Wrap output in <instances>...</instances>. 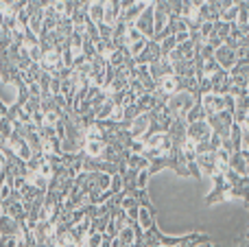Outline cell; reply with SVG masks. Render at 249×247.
I'll list each match as a JSON object with an SVG mask.
<instances>
[{
  "instance_id": "obj_1",
  "label": "cell",
  "mask_w": 249,
  "mask_h": 247,
  "mask_svg": "<svg viewBox=\"0 0 249 247\" xmlns=\"http://www.w3.org/2000/svg\"><path fill=\"white\" fill-rule=\"evenodd\" d=\"M195 101H199V99H195V94H190V92H186V90H177L175 94L168 96L166 107H168V112H171V116H184Z\"/></svg>"
},
{
  "instance_id": "obj_2",
  "label": "cell",
  "mask_w": 249,
  "mask_h": 247,
  "mask_svg": "<svg viewBox=\"0 0 249 247\" xmlns=\"http://www.w3.org/2000/svg\"><path fill=\"white\" fill-rule=\"evenodd\" d=\"M186 136L193 140H197V142H201V140H210L212 136V127L210 123L203 118V121H195V123H188V129H186Z\"/></svg>"
},
{
  "instance_id": "obj_3",
  "label": "cell",
  "mask_w": 249,
  "mask_h": 247,
  "mask_svg": "<svg viewBox=\"0 0 249 247\" xmlns=\"http://www.w3.org/2000/svg\"><path fill=\"white\" fill-rule=\"evenodd\" d=\"M214 59L219 61V66L223 70H230L234 64H236V48H232V46H228V44H221L219 48H214Z\"/></svg>"
},
{
  "instance_id": "obj_4",
  "label": "cell",
  "mask_w": 249,
  "mask_h": 247,
  "mask_svg": "<svg viewBox=\"0 0 249 247\" xmlns=\"http://www.w3.org/2000/svg\"><path fill=\"white\" fill-rule=\"evenodd\" d=\"M199 101H201L206 114H216V112H221V109H225V96L223 94H216V92L201 94V96H199Z\"/></svg>"
},
{
  "instance_id": "obj_5",
  "label": "cell",
  "mask_w": 249,
  "mask_h": 247,
  "mask_svg": "<svg viewBox=\"0 0 249 247\" xmlns=\"http://www.w3.org/2000/svg\"><path fill=\"white\" fill-rule=\"evenodd\" d=\"M149 129H151V116L144 114V112H140L131 123H129V131H131L133 138H142V136H146Z\"/></svg>"
},
{
  "instance_id": "obj_6",
  "label": "cell",
  "mask_w": 249,
  "mask_h": 247,
  "mask_svg": "<svg viewBox=\"0 0 249 247\" xmlns=\"http://www.w3.org/2000/svg\"><path fill=\"white\" fill-rule=\"evenodd\" d=\"M133 24H136L138 29L142 31V35H146V37H153V4H151V7H146L144 11L138 16V20L133 22Z\"/></svg>"
},
{
  "instance_id": "obj_7",
  "label": "cell",
  "mask_w": 249,
  "mask_h": 247,
  "mask_svg": "<svg viewBox=\"0 0 249 247\" xmlns=\"http://www.w3.org/2000/svg\"><path fill=\"white\" fill-rule=\"evenodd\" d=\"M136 226L140 228V232H144V230H149V228H153V226H155V221H153V210H151V204H140V208H138Z\"/></svg>"
},
{
  "instance_id": "obj_8",
  "label": "cell",
  "mask_w": 249,
  "mask_h": 247,
  "mask_svg": "<svg viewBox=\"0 0 249 247\" xmlns=\"http://www.w3.org/2000/svg\"><path fill=\"white\" fill-rule=\"evenodd\" d=\"M116 239H118V245H124V247L138 245V230L131 226V221H129V223H124L121 230H118Z\"/></svg>"
},
{
  "instance_id": "obj_9",
  "label": "cell",
  "mask_w": 249,
  "mask_h": 247,
  "mask_svg": "<svg viewBox=\"0 0 249 247\" xmlns=\"http://www.w3.org/2000/svg\"><path fill=\"white\" fill-rule=\"evenodd\" d=\"M158 90L164 92V94H175L177 90H179V81H177V74H164V77L158 79Z\"/></svg>"
},
{
  "instance_id": "obj_10",
  "label": "cell",
  "mask_w": 249,
  "mask_h": 247,
  "mask_svg": "<svg viewBox=\"0 0 249 247\" xmlns=\"http://www.w3.org/2000/svg\"><path fill=\"white\" fill-rule=\"evenodd\" d=\"M13 134V121L9 116H2L0 118V153L9 147V138Z\"/></svg>"
},
{
  "instance_id": "obj_11",
  "label": "cell",
  "mask_w": 249,
  "mask_h": 247,
  "mask_svg": "<svg viewBox=\"0 0 249 247\" xmlns=\"http://www.w3.org/2000/svg\"><path fill=\"white\" fill-rule=\"evenodd\" d=\"M124 162H127V169H136V171L149 169V164H151V160L144 156V153H131V151H127Z\"/></svg>"
},
{
  "instance_id": "obj_12",
  "label": "cell",
  "mask_w": 249,
  "mask_h": 247,
  "mask_svg": "<svg viewBox=\"0 0 249 247\" xmlns=\"http://www.w3.org/2000/svg\"><path fill=\"white\" fill-rule=\"evenodd\" d=\"M22 223L11 214H0V234H18Z\"/></svg>"
},
{
  "instance_id": "obj_13",
  "label": "cell",
  "mask_w": 249,
  "mask_h": 247,
  "mask_svg": "<svg viewBox=\"0 0 249 247\" xmlns=\"http://www.w3.org/2000/svg\"><path fill=\"white\" fill-rule=\"evenodd\" d=\"M88 18L94 24H101L105 20V2L103 0H92L90 7H88Z\"/></svg>"
},
{
  "instance_id": "obj_14",
  "label": "cell",
  "mask_w": 249,
  "mask_h": 247,
  "mask_svg": "<svg viewBox=\"0 0 249 247\" xmlns=\"http://www.w3.org/2000/svg\"><path fill=\"white\" fill-rule=\"evenodd\" d=\"M136 105H138V109H140V112L149 114L151 109L158 105V96H155V92H144V94L136 96Z\"/></svg>"
},
{
  "instance_id": "obj_15",
  "label": "cell",
  "mask_w": 249,
  "mask_h": 247,
  "mask_svg": "<svg viewBox=\"0 0 249 247\" xmlns=\"http://www.w3.org/2000/svg\"><path fill=\"white\" fill-rule=\"evenodd\" d=\"M162 239H164V234H160V230L153 226V228H149V230L142 232L140 239H138L140 241L138 245H162Z\"/></svg>"
},
{
  "instance_id": "obj_16",
  "label": "cell",
  "mask_w": 249,
  "mask_h": 247,
  "mask_svg": "<svg viewBox=\"0 0 249 247\" xmlns=\"http://www.w3.org/2000/svg\"><path fill=\"white\" fill-rule=\"evenodd\" d=\"M206 116L208 114H206V109H203L201 101H195V103L188 107V112L184 114V121L186 123H195V121H203Z\"/></svg>"
},
{
  "instance_id": "obj_17",
  "label": "cell",
  "mask_w": 249,
  "mask_h": 247,
  "mask_svg": "<svg viewBox=\"0 0 249 247\" xmlns=\"http://www.w3.org/2000/svg\"><path fill=\"white\" fill-rule=\"evenodd\" d=\"M105 149V140H86L83 142V153L88 158H101Z\"/></svg>"
},
{
  "instance_id": "obj_18",
  "label": "cell",
  "mask_w": 249,
  "mask_h": 247,
  "mask_svg": "<svg viewBox=\"0 0 249 247\" xmlns=\"http://www.w3.org/2000/svg\"><path fill=\"white\" fill-rule=\"evenodd\" d=\"M144 9H146V7H142L140 2L131 4V7H127V9H123V11H121V20L127 22V24H133V22L138 20V16H140Z\"/></svg>"
},
{
  "instance_id": "obj_19",
  "label": "cell",
  "mask_w": 249,
  "mask_h": 247,
  "mask_svg": "<svg viewBox=\"0 0 249 247\" xmlns=\"http://www.w3.org/2000/svg\"><path fill=\"white\" fill-rule=\"evenodd\" d=\"M197 48H199V44H195L193 39H186V42L177 44V51H179L181 59H195V57H197V53H199Z\"/></svg>"
},
{
  "instance_id": "obj_20",
  "label": "cell",
  "mask_w": 249,
  "mask_h": 247,
  "mask_svg": "<svg viewBox=\"0 0 249 247\" xmlns=\"http://www.w3.org/2000/svg\"><path fill=\"white\" fill-rule=\"evenodd\" d=\"M114 105H116V103H114V99L109 96V99L105 101L99 109H96V121H107L109 114H112V109H114Z\"/></svg>"
},
{
  "instance_id": "obj_21",
  "label": "cell",
  "mask_w": 249,
  "mask_h": 247,
  "mask_svg": "<svg viewBox=\"0 0 249 247\" xmlns=\"http://www.w3.org/2000/svg\"><path fill=\"white\" fill-rule=\"evenodd\" d=\"M175 48H177V39H175V35L173 33L160 39V53H162V55H168V53L175 51Z\"/></svg>"
},
{
  "instance_id": "obj_22",
  "label": "cell",
  "mask_w": 249,
  "mask_h": 247,
  "mask_svg": "<svg viewBox=\"0 0 249 247\" xmlns=\"http://www.w3.org/2000/svg\"><path fill=\"white\" fill-rule=\"evenodd\" d=\"M149 39L151 37H140V39H136V42H131V44H127V51H129V55L131 57H136L138 53H142L146 48V44H149Z\"/></svg>"
},
{
  "instance_id": "obj_23",
  "label": "cell",
  "mask_w": 249,
  "mask_h": 247,
  "mask_svg": "<svg viewBox=\"0 0 249 247\" xmlns=\"http://www.w3.org/2000/svg\"><path fill=\"white\" fill-rule=\"evenodd\" d=\"M236 18H238V4H232V7H228V9H223V11H221L219 20L234 24V22H236Z\"/></svg>"
},
{
  "instance_id": "obj_24",
  "label": "cell",
  "mask_w": 249,
  "mask_h": 247,
  "mask_svg": "<svg viewBox=\"0 0 249 247\" xmlns=\"http://www.w3.org/2000/svg\"><path fill=\"white\" fill-rule=\"evenodd\" d=\"M197 31H199V35H201V42H208V39L214 35V22H201Z\"/></svg>"
},
{
  "instance_id": "obj_25",
  "label": "cell",
  "mask_w": 249,
  "mask_h": 247,
  "mask_svg": "<svg viewBox=\"0 0 249 247\" xmlns=\"http://www.w3.org/2000/svg\"><path fill=\"white\" fill-rule=\"evenodd\" d=\"M39 44V35L37 33H33V31H24V35H22V46L24 48H33V46H37Z\"/></svg>"
},
{
  "instance_id": "obj_26",
  "label": "cell",
  "mask_w": 249,
  "mask_h": 247,
  "mask_svg": "<svg viewBox=\"0 0 249 247\" xmlns=\"http://www.w3.org/2000/svg\"><path fill=\"white\" fill-rule=\"evenodd\" d=\"M214 33L219 35L221 39H225L230 33H232V24H230V22H223V20H216L214 22Z\"/></svg>"
},
{
  "instance_id": "obj_27",
  "label": "cell",
  "mask_w": 249,
  "mask_h": 247,
  "mask_svg": "<svg viewBox=\"0 0 249 247\" xmlns=\"http://www.w3.org/2000/svg\"><path fill=\"white\" fill-rule=\"evenodd\" d=\"M61 118H64V116H61L59 112H55V109H51V112H44V125H46V127H55L57 123L61 121Z\"/></svg>"
},
{
  "instance_id": "obj_28",
  "label": "cell",
  "mask_w": 249,
  "mask_h": 247,
  "mask_svg": "<svg viewBox=\"0 0 249 247\" xmlns=\"http://www.w3.org/2000/svg\"><path fill=\"white\" fill-rule=\"evenodd\" d=\"M39 105H42V96H33V94H31L29 101H26L22 107H24L29 114H33V112H37V109H39Z\"/></svg>"
},
{
  "instance_id": "obj_29",
  "label": "cell",
  "mask_w": 249,
  "mask_h": 247,
  "mask_svg": "<svg viewBox=\"0 0 249 247\" xmlns=\"http://www.w3.org/2000/svg\"><path fill=\"white\" fill-rule=\"evenodd\" d=\"M149 179H151L149 169H140V171H138V177H136V188H146Z\"/></svg>"
},
{
  "instance_id": "obj_30",
  "label": "cell",
  "mask_w": 249,
  "mask_h": 247,
  "mask_svg": "<svg viewBox=\"0 0 249 247\" xmlns=\"http://www.w3.org/2000/svg\"><path fill=\"white\" fill-rule=\"evenodd\" d=\"M140 114V109H138V105L136 103H131V105H124V121L127 123H131L133 118Z\"/></svg>"
},
{
  "instance_id": "obj_31",
  "label": "cell",
  "mask_w": 249,
  "mask_h": 247,
  "mask_svg": "<svg viewBox=\"0 0 249 247\" xmlns=\"http://www.w3.org/2000/svg\"><path fill=\"white\" fill-rule=\"evenodd\" d=\"M109 191H112V193H121V191H123V175H121V173H114V175H112V184H109Z\"/></svg>"
},
{
  "instance_id": "obj_32",
  "label": "cell",
  "mask_w": 249,
  "mask_h": 247,
  "mask_svg": "<svg viewBox=\"0 0 249 247\" xmlns=\"http://www.w3.org/2000/svg\"><path fill=\"white\" fill-rule=\"evenodd\" d=\"M99 33H101V39H112L114 26H109V24H105V22H101V24H99Z\"/></svg>"
},
{
  "instance_id": "obj_33",
  "label": "cell",
  "mask_w": 249,
  "mask_h": 247,
  "mask_svg": "<svg viewBox=\"0 0 249 247\" xmlns=\"http://www.w3.org/2000/svg\"><path fill=\"white\" fill-rule=\"evenodd\" d=\"M221 147H223V136L216 134V131H212V136H210V149H212V151H216V149H221Z\"/></svg>"
},
{
  "instance_id": "obj_34",
  "label": "cell",
  "mask_w": 249,
  "mask_h": 247,
  "mask_svg": "<svg viewBox=\"0 0 249 247\" xmlns=\"http://www.w3.org/2000/svg\"><path fill=\"white\" fill-rule=\"evenodd\" d=\"M168 13L171 16H181V0H168Z\"/></svg>"
},
{
  "instance_id": "obj_35",
  "label": "cell",
  "mask_w": 249,
  "mask_h": 247,
  "mask_svg": "<svg viewBox=\"0 0 249 247\" xmlns=\"http://www.w3.org/2000/svg\"><path fill=\"white\" fill-rule=\"evenodd\" d=\"M29 55H31V59L37 61V64L44 59V51L39 48V44H37V46H33V48H29Z\"/></svg>"
},
{
  "instance_id": "obj_36",
  "label": "cell",
  "mask_w": 249,
  "mask_h": 247,
  "mask_svg": "<svg viewBox=\"0 0 249 247\" xmlns=\"http://www.w3.org/2000/svg\"><path fill=\"white\" fill-rule=\"evenodd\" d=\"M241 149L249 151V129H243V140H241Z\"/></svg>"
},
{
  "instance_id": "obj_37",
  "label": "cell",
  "mask_w": 249,
  "mask_h": 247,
  "mask_svg": "<svg viewBox=\"0 0 249 247\" xmlns=\"http://www.w3.org/2000/svg\"><path fill=\"white\" fill-rule=\"evenodd\" d=\"M208 44H210V46H212V48H219V46H221V44H223V39H221V37H219V35H216V33H214V35H212V37H210V39H208Z\"/></svg>"
},
{
  "instance_id": "obj_38",
  "label": "cell",
  "mask_w": 249,
  "mask_h": 247,
  "mask_svg": "<svg viewBox=\"0 0 249 247\" xmlns=\"http://www.w3.org/2000/svg\"><path fill=\"white\" fill-rule=\"evenodd\" d=\"M136 2H140L142 7H151V4H155L158 0H136Z\"/></svg>"
},
{
  "instance_id": "obj_39",
  "label": "cell",
  "mask_w": 249,
  "mask_h": 247,
  "mask_svg": "<svg viewBox=\"0 0 249 247\" xmlns=\"http://www.w3.org/2000/svg\"><path fill=\"white\" fill-rule=\"evenodd\" d=\"M206 2H210V0H193V4H195V7H203V4H206Z\"/></svg>"
},
{
  "instance_id": "obj_40",
  "label": "cell",
  "mask_w": 249,
  "mask_h": 247,
  "mask_svg": "<svg viewBox=\"0 0 249 247\" xmlns=\"http://www.w3.org/2000/svg\"><path fill=\"white\" fill-rule=\"evenodd\" d=\"M243 129H249V112H247V116H245V121H243Z\"/></svg>"
},
{
  "instance_id": "obj_41",
  "label": "cell",
  "mask_w": 249,
  "mask_h": 247,
  "mask_svg": "<svg viewBox=\"0 0 249 247\" xmlns=\"http://www.w3.org/2000/svg\"><path fill=\"white\" fill-rule=\"evenodd\" d=\"M0 214H2V210H0Z\"/></svg>"
},
{
  "instance_id": "obj_42",
  "label": "cell",
  "mask_w": 249,
  "mask_h": 247,
  "mask_svg": "<svg viewBox=\"0 0 249 247\" xmlns=\"http://www.w3.org/2000/svg\"><path fill=\"white\" fill-rule=\"evenodd\" d=\"M247 24H249V20H247Z\"/></svg>"
},
{
  "instance_id": "obj_43",
  "label": "cell",
  "mask_w": 249,
  "mask_h": 247,
  "mask_svg": "<svg viewBox=\"0 0 249 247\" xmlns=\"http://www.w3.org/2000/svg\"><path fill=\"white\" fill-rule=\"evenodd\" d=\"M103 2H105V0H103Z\"/></svg>"
}]
</instances>
